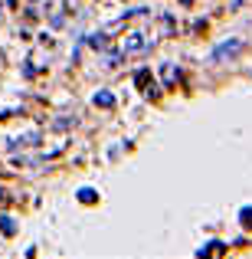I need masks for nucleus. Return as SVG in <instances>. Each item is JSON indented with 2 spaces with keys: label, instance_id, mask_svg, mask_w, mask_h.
Listing matches in <instances>:
<instances>
[{
  "label": "nucleus",
  "instance_id": "obj_1",
  "mask_svg": "<svg viewBox=\"0 0 252 259\" xmlns=\"http://www.w3.org/2000/svg\"><path fill=\"white\" fill-rule=\"evenodd\" d=\"M242 217H246L242 223H246V227H252V210H242Z\"/></svg>",
  "mask_w": 252,
  "mask_h": 259
}]
</instances>
